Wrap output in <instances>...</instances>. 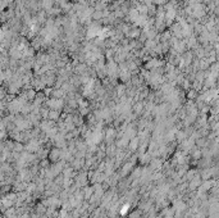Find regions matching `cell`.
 <instances>
[{
  "mask_svg": "<svg viewBox=\"0 0 219 218\" xmlns=\"http://www.w3.org/2000/svg\"><path fill=\"white\" fill-rule=\"evenodd\" d=\"M91 17L94 18V20H101V18H104V13H103V10H95V12L91 14Z\"/></svg>",
  "mask_w": 219,
  "mask_h": 218,
  "instance_id": "1",
  "label": "cell"
},
{
  "mask_svg": "<svg viewBox=\"0 0 219 218\" xmlns=\"http://www.w3.org/2000/svg\"><path fill=\"white\" fill-rule=\"evenodd\" d=\"M58 117H59V112H55L54 109H51L49 112V118H50V120H56Z\"/></svg>",
  "mask_w": 219,
  "mask_h": 218,
  "instance_id": "2",
  "label": "cell"
},
{
  "mask_svg": "<svg viewBox=\"0 0 219 218\" xmlns=\"http://www.w3.org/2000/svg\"><path fill=\"white\" fill-rule=\"evenodd\" d=\"M164 3H167V0H155V4L158 5H164Z\"/></svg>",
  "mask_w": 219,
  "mask_h": 218,
  "instance_id": "3",
  "label": "cell"
}]
</instances>
